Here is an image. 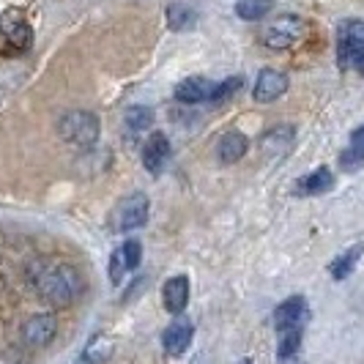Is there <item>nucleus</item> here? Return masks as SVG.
Returning a JSON list of instances; mask_svg holds the SVG:
<instances>
[{
	"mask_svg": "<svg viewBox=\"0 0 364 364\" xmlns=\"http://www.w3.org/2000/svg\"><path fill=\"white\" fill-rule=\"evenodd\" d=\"M331 186H334V173L328 167H318V170H312L310 176H304L301 181L296 183V192H301V195H323Z\"/></svg>",
	"mask_w": 364,
	"mask_h": 364,
	"instance_id": "nucleus-15",
	"label": "nucleus"
},
{
	"mask_svg": "<svg viewBox=\"0 0 364 364\" xmlns=\"http://www.w3.org/2000/svg\"><path fill=\"white\" fill-rule=\"evenodd\" d=\"M148 214H151V203H148V195L143 192H132L124 200L118 203L109 214V230L115 233H129V230H137L148 222Z\"/></svg>",
	"mask_w": 364,
	"mask_h": 364,
	"instance_id": "nucleus-3",
	"label": "nucleus"
},
{
	"mask_svg": "<svg viewBox=\"0 0 364 364\" xmlns=\"http://www.w3.org/2000/svg\"><path fill=\"white\" fill-rule=\"evenodd\" d=\"M127 129L132 134H140V132H148L154 127V109L146 107V105H134V107L127 109Z\"/></svg>",
	"mask_w": 364,
	"mask_h": 364,
	"instance_id": "nucleus-19",
	"label": "nucleus"
},
{
	"mask_svg": "<svg viewBox=\"0 0 364 364\" xmlns=\"http://www.w3.org/2000/svg\"><path fill=\"white\" fill-rule=\"evenodd\" d=\"M162 301H164V310L173 312V315H181L189 304V279L183 274H176L164 282L162 288Z\"/></svg>",
	"mask_w": 364,
	"mask_h": 364,
	"instance_id": "nucleus-11",
	"label": "nucleus"
},
{
	"mask_svg": "<svg viewBox=\"0 0 364 364\" xmlns=\"http://www.w3.org/2000/svg\"><path fill=\"white\" fill-rule=\"evenodd\" d=\"M28 279L33 285V291L53 307H69L80 299L82 293V277L72 263L63 260H33L28 269Z\"/></svg>",
	"mask_w": 364,
	"mask_h": 364,
	"instance_id": "nucleus-1",
	"label": "nucleus"
},
{
	"mask_svg": "<svg viewBox=\"0 0 364 364\" xmlns=\"http://www.w3.org/2000/svg\"><path fill=\"white\" fill-rule=\"evenodd\" d=\"M353 69H356V72H359L364 77V55L359 58V60H356V63H353Z\"/></svg>",
	"mask_w": 364,
	"mask_h": 364,
	"instance_id": "nucleus-28",
	"label": "nucleus"
},
{
	"mask_svg": "<svg viewBox=\"0 0 364 364\" xmlns=\"http://www.w3.org/2000/svg\"><path fill=\"white\" fill-rule=\"evenodd\" d=\"M167 22H170V28L173 31H189V28H195V11L189 9V6H181V3H176V6H170L167 9Z\"/></svg>",
	"mask_w": 364,
	"mask_h": 364,
	"instance_id": "nucleus-21",
	"label": "nucleus"
},
{
	"mask_svg": "<svg viewBox=\"0 0 364 364\" xmlns=\"http://www.w3.org/2000/svg\"><path fill=\"white\" fill-rule=\"evenodd\" d=\"M58 334V318L53 312H38L31 315L25 323H22V343L28 348H47Z\"/></svg>",
	"mask_w": 364,
	"mask_h": 364,
	"instance_id": "nucleus-7",
	"label": "nucleus"
},
{
	"mask_svg": "<svg viewBox=\"0 0 364 364\" xmlns=\"http://www.w3.org/2000/svg\"><path fill=\"white\" fill-rule=\"evenodd\" d=\"M124 274H129V266H127V257H124V250L118 247V250L109 255V282H112V285H121Z\"/></svg>",
	"mask_w": 364,
	"mask_h": 364,
	"instance_id": "nucleus-23",
	"label": "nucleus"
},
{
	"mask_svg": "<svg viewBox=\"0 0 364 364\" xmlns=\"http://www.w3.org/2000/svg\"><path fill=\"white\" fill-rule=\"evenodd\" d=\"M362 143H364V127H359L350 134V146H362Z\"/></svg>",
	"mask_w": 364,
	"mask_h": 364,
	"instance_id": "nucleus-27",
	"label": "nucleus"
},
{
	"mask_svg": "<svg viewBox=\"0 0 364 364\" xmlns=\"http://www.w3.org/2000/svg\"><path fill=\"white\" fill-rule=\"evenodd\" d=\"M124 257H127V266L129 272H134L137 266H140V260H143V247H140V241L137 238H129V241H124Z\"/></svg>",
	"mask_w": 364,
	"mask_h": 364,
	"instance_id": "nucleus-24",
	"label": "nucleus"
},
{
	"mask_svg": "<svg viewBox=\"0 0 364 364\" xmlns=\"http://www.w3.org/2000/svg\"><path fill=\"white\" fill-rule=\"evenodd\" d=\"M274 9V0H238L236 3V14L247 22H257L263 19Z\"/></svg>",
	"mask_w": 364,
	"mask_h": 364,
	"instance_id": "nucleus-20",
	"label": "nucleus"
},
{
	"mask_svg": "<svg viewBox=\"0 0 364 364\" xmlns=\"http://www.w3.org/2000/svg\"><path fill=\"white\" fill-rule=\"evenodd\" d=\"M250 151V140L241 134V132H228L217 146L219 162L225 164H236L238 159H244V154Z\"/></svg>",
	"mask_w": 364,
	"mask_h": 364,
	"instance_id": "nucleus-14",
	"label": "nucleus"
},
{
	"mask_svg": "<svg viewBox=\"0 0 364 364\" xmlns=\"http://www.w3.org/2000/svg\"><path fill=\"white\" fill-rule=\"evenodd\" d=\"M285 91H288V77L282 72H274V69H263L255 80L252 99L260 102V105H272V102H277Z\"/></svg>",
	"mask_w": 364,
	"mask_h": 364,
	"instance_id": "nucleus-9",
	"label": "nucleus"
},
{
	"mask_svg": "<svg viewBox=\"0 0 364 364\" xmlns=\"http://www.w3.org/2000/svg\"><path fill=\"white\" fill-rule=\"evenodd\" d=\"M307 323V299L304 296H291L274 310V326L277 331H291V328H304Z\"/></svg>",
	"mask_w": 364,
	"mask_h": 364,
	"instance_id": "nucleus-8",
	"label": "nucleus"
},
{
	"mask_svg": "<svg viewBox=\"0 0 364 364\" xmlns=\"http://www.w3.org/2000/svg\"><path fill=\"white\" fill-rule=\"evenodd\" d=\"M192 337H195V328L189 321H176L164 328L162 334V346L167 356H181L186 348L192 346Z\"/></svg>",
	"mask_w": 364,
	"mask_h": 364,
	"instance_id": "nucleus-12",
	"label": "nucleus"
},
{
	"mask_svg": "<svg viewBox=\"0 0 364 364\" xmlns=\"http://www.w3.org/2000/svg\"><path fill=\"white\" fill-rule=\"evenodd\" d=\"M58 132L66 143H72L80 151H91L99 140V118L91 109H69L60 121H58Z\"/></svg>",
	"mask_w": 364,
	"mask_h": 364,
	"instance_id": "nucleus-2",
	"label": "nucleus"
},
{
	"mask_svg": "<svg viewBox=\"0 0 364 364\" xmlns=\"http://www.w3.org/2000/svg\"><path fill=\"white\" fill-rule=\"evenodd\" d=\"M167 159H170V143L162 132H154L143 148V164H146L148 173H162Z\"/></svg>",
	"mask_w": 364,
	"mask_h": 364,
	"instance_id": "nucleus-13",
	"label": "nucleus"
},
{
	"mask_svg": "<svg viewBox=\"0 0 364 364\" xmlns=\"http://www.w3.org/2000/svg\"><path fill=\"white\" fill-rule=\"evenodd\" d=\"M304 36V19L299 14H279L263 28V44L269 50H291Z\"/></svg>",
	"mask_w": 364,
	"mask_h": 364,
	"instance_id": "nucleus-4",
	"label": "nucleus"
},
{
	"mask_svg": "<svg viewBox=\"0 0 364 364\" xmlns=\"http://www.w3.org/2000/svg\"><path fill=\"white\" fill-rule=\"evenodd\" d=\"M362 255H364V244L350 247V250H346L343 255H337L334 260H331L328 274H331L337 282H343V279H348V277H350V272L356 269V263H359V257H362Z\"/></svg>",
	"mask_w": 364,
	"mask_h": 364,
	"instance_id": "nucleus-16",
	"label": "nucleus"
},
{
	"mask_svg": "<svg viewBox=\"0 0 364 364\" xmlns=\"http://www.w3.org/2000/svg\"><path fill=\"white\" fill-rule=\"evenodd\" d=\"M301 334H304V328H291V331H282V334H279L277 356H279L282 362H288V359H293V356L299 353V348H301Z\"/></svg>",
	"mask_w": 364,
	"mask_h": 364,
	"instance_id": "nucleus-22",
	"label": "nucleus"
},
{
	"mask_svg": "<svg viewBox=\"0 0 364 364\" xmlns=\"http://www.w3.org/2000/svg\"><path fill=\"white\" fill-rule=\"evenodd\" d=\"M0 36L11 50L25 53L33 44V28H31V22L25 19V14L19 9H6L0 14Z\"/></svg>",
	"mask_w": 364,
	"mask_h": 364,
	"instance_id": "nucleus-5",
	"label": "nucleus"
},
{
	"mask_svg": "<svg viewBox=\"0 0 364 364\" xmlns=\"http://www.w3.org/2000/svg\"><path fill=\"white\" fill-rule=\"evenodd\" d=\"M112 356V340H107L105 334L91 337V343L82 350V364H107V359Z\"/></svg>",
	"mask_w": 364,
	"mask_h": 364,
	"instance_id": "nucleus-18",
	"label": "nucleus"
},
{
	"mask_svg": "<svg viewBox=\"0 0 364 364\" xmlns=\"http://www.w3.org/2000/svg\"><path fill=\"white\" fill-rule=\"evenodd\" d=\"M293 140H296V132L293 127H274L266 137H263V148L274 154V156H282V154H288L293 146Z\"/></svg>",
	"mask_w": 364,
	"mask_h": 364,
	"instance_id": "nucleus-17",
	"label": "nucleus"
},
{
	"mask_svg": "<svg viewBox=\"0 0 364 364\" xmlns=\"http://www.w3.org/2000/svg\"><path fill=\"white\" fill-rule=\"evenodd\" d=\"M238 364H252V362H250V359H241V362H238Z\"/></svg>",
	"mask_w": 364,
	"mask_h": 364,
	"instance_id": "nucleus-29",
	"label": "nucleus"
},
{
	"mask_svg": "<svg viewBox=\"0 0 364 364\" xmlns=\"http://www.w3.org/2000/svg\"><path fill=\"white\" fill-rule=\"evenodd\" d=\"M364 55V22L362 19H348L337 31V60L348 69Z\"/></svg>",
	"mask_w": 364,
	"mask_h": 364,
	"instance_id": "nucleus-6",
	"label": "nucleus"
},
{
	"mask_svg": "<svg viewBox=\"0 0 364 364\" xmlns=\"http://www.w3.org/2000/svg\"><path fill=\"white\" fill-rule=\"evenodd\" d=\"M217 82L205 80V77H186L176 85V99L183 105H200V102H214Z\"/></svg>",
	"mask_w": 364,
	"mask_h": 364,
	"instance_id": "nucleus-10",
	"label": "nucleus"
},
{
	"mask_svg": "<svg viewBox=\"0 0 364 364\" xmlns=\"http://www.w3.org/2000/svg\"><path fill=\"white\" fill-rule=\"evenodd\" d=\"M0 364H22V359H19L17 350H3L0 353Z\"/></svg>",
	"mask_w": 364,
	"mask_h": 364,
	"instance_id": "nucleus-26",
	"label": "nucleus"
},
{
	"mask_svg": "<svg viewBox=\"0 0 364 364\" xmlns=\"http://www.w3.org/2000/svg\"><path fill=\"white\" fill-rule=\"evenodd\" d=\"M241 85H244V80H241V77H228L225 82H219V85H217L214 102H225L228 96H233L236 91H241Z\"/></svg>",
	"mask_w": 364,
	"mask_h": 364,
	"instance_id": "nucleus-25",
	"label": "nucleus"
}]
</instances>
